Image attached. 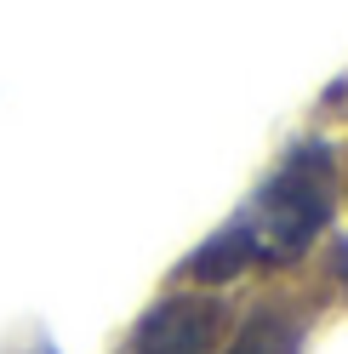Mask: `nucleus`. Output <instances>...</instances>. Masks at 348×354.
Instances as JSON below:
<instances>
[{
	"mask_svg": "<svg viewBox=\"0 0 348 354\" xmlns=\"http://www.w3.org/2000/svg\"><path fill=\"white\" fill-rule=\"evenodd\" d=\"M217 343V303L211 297H171L143 320L132 354H211Z\"/></svg>",
	"mask_w": 348,
	"mask_h": 354,
	"instance_id": "f03ea898",
	"label": "nucleus"
},
{
	"mask_svg": "<svg viewBox=\"0 0 348 354\" xmlns=\"http://www.w3.org/2000/svg\"><path fill=\"white\" fill-rule=\"evenodd\" d=\"M246 263H257V246H251V234H246V223H240V229L217 234L211 246L194 257V274H200V280H229L234 269H246Z\"/></svg>",
	"mask_w": 348,
	"mask_h": 354,
	"instance_id": "7ed1b4c3",
	"label": "nucleus"
},
{
	"mask_svg": "<svg viewBox=\"0 0 348 354\" xmlns=\"http://www.w3.org/2000/svg\"><path fill=\"white\" fill-rule=\"evenodd\" d=\"M229 354H297V326L286 315H257Z\"/></svg>",
	"mask_w": 348,
	"mask_h": 354,
	"instance_id": "20e7f679",
	"label": "nucleus"
},
{
	"mask_svg": "<svg viewBox=\"0 0 348 354\" xmlns=\"http://www.w3.org/2000/svg\"><path fill=\"white\" fill-rule=\"evenodd\" d=\"M331 194H337V171H331L325 143H302L291 160L269 177V189L257 194V212L246 223L257 257L286 263L297 252H309V240L325 229V217H331Z\"/></svg>",
	"mask_w": 348,
	"mask_h": 354,
	"instance_id": "f257e3e1",
	"label": "nucleus"
}]
</instances>
